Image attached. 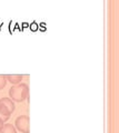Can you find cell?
<instances>
[{"instance_id": "cell-1", "label": "cell", "mask_w": 119, "mask_h": 133, "mask_svg": "<svg viewBox=\"0 0 119 133\" xmlns=\"http://www.w3.org/2000/svg\"><path fill=\"white\" fill-rule=\"evenodd\" d=\"M29 89L26 83H19V84L12 87L9 90V99L14 102H22L28 98Z\"/></svg>"}, {"instance_id": "cell-2", "label": "cell", "mask_w": 119, "mask_h": 133, "mask_svg": "<svg viewBox=\"0 0 119 133\" xmlns=\"http://www.w3.org/2000/svg\"><path fill=\"white\" fill-rule=\"evenodd\" d=\"M16 105L12 100L9 98H1L0 99V122L5 124L6 121H8L15 111Z\"/></svg>"}, {"instance_id": "cell-3", "label": "cell", "mask_w": 119, "mask_h": 133, "mask_svg": "<svg viewBox=\"0 0 119 133\" xmlns=\"http://www.w3.org/2000/svg\"><path fill=\"white\" fill-rule=\"evenodd\" d=\"M15 128L21 133H29V116L28 115H20L16 119Z\"/></svg>"}, {"instance_id": "cell-4", "label": "cell", "mask_w": 119, "mask_h": 133, "mask_svg": "<svg viewBox=\"0 0 119 133\" xmlns=\"http://www.w3.org/2000/svg\"><path fill=\"white\" fill-rule=\"evenodd\" d=\"M7 78V81H9L10 83H12V84H19L20 82H21L22 80V76L21 74H8V76H6Z\"/></svg>"}, {"instance_id": "cell-5", "label": "cell", "mask_w": 119, "mask_h": 133, "mask_svg": "<svg viewBox=\"0 0 119 133\" xmlns=\"http://www.w3.org/2000/svg\"><path fill=\"white\" fill-rule=\"evenodd\" d=\"M0 133H17V129H16L10 123L3 124V127L1 129V131H0Z\"/></svg>"}, {"instance_id": "cell-6", "label": "cell", "mask_w": 119, "mask_h": 133, "mask_svg": "<svg viewBox=\"0 0 119 133\" xmlns=\"http://www.w3.org/2000/svg\"><path fill=\"white\" fill-rule=\"evenodd\" d=\"M7 84V78L5 74H0V90H2Z\"/></svg>"}, {"instance_id": "cell-7", "label": "cell", "mask_w": 119, "mask_h": 133, "mask_svg": "<svg viewBox=\"0 0 119 133\" xmlns=\"http://www.w3.org/2000/svg\"><path fill=\"white\" fill-rule=\"evenodd\" d=\"M2 127H3V123H1V122H0V131H1V129H2Z\"/></svg>"}]
</instances>
